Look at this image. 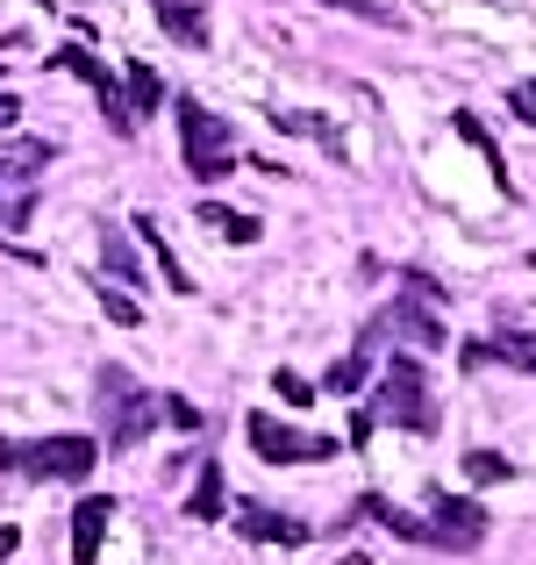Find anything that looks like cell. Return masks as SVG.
Instances as JSON below:
<instances>
[{
  "label": "cell",
  "instance_id": "obj_12",
  "mask_svg": "<svg viewBox=\"0 0 536 565\" xmlns=\"http://www.w3.org/2000/svg\"><path fill=\"white\" fill-rule=\"evenodd\" d=\"M51 143H43V137H0V180H14V186H22V180H36V172L43 166H51Z\"/></svg>",
  "mask_w": 536,
  "mask_h": 565
},
{
  "label": "cell",
  "instance_id": "obj_11",
  "mask_svg": "<svg viewBox=\"0 0 536 565\" xmlns=\"http://www.w3.org/2000/svg\"><path fill=\"white\" fill-rule=\"evenodd\" d=\"M379 344H386V316L372 322L365 337H357L351 359H336V365H330V394H357V386H365V373H372V359H379Z\"/></svg>",
  "mask_w": 536,
  "mask_h": 565
},
{
  "label": "cell",
  "instance_id": "obj_10",
  "mask_svg": "<svg viewBox=\"0 0 536 565\" xmlns=\"http://www.w3.org/2000/svg\"><path fill=\"white\" fill-rule=\"evenodd\" d=\"M108 515H115V501H108V494H86L79 509H72V565H94V558H100Z\"/></svg>",
  "mask_w": 536,
  "mask_h": 565
},
{
  "label": "cell",
  "instance_id": "obj_13",
  "mask_svg": "<svg viewBox=\"0 0 536 565\" xmlns=\"http://www.w3.org/2000/svg\"><path fill=\"white\" fill-rule=\"evenodd\" d=\"M186 515H193V523H222V515H229V494H222V458H201L193 494H186Z\"/></svg>",
  "mask_w": 536,
  "mask_h": 565
},
{
  "label": "cell",
  "instance_id": "obj_18",
  "mask_svg": "<svg viewBox=\"0 0 536 565\" xmlns=\"http://www.w3.org/2000/svg\"><path fill=\"white\" fill-rule=\"evenodd\" d=\"M458 137H465L472 151L486 158V172H494V186H501V193H515V180H508V166H501V151H494V137H486V129H480V115H458Z\"/></svg>",
  "mask_w": 536,
  "mask_h": 565
},
{
  "label": "cell",
  "instance_id": "obj_6",
  "mask_svg": "<svg viewBox=\"0 0 536 565\" xmlns=\"http://www.w3.org/2000/svg\"><path fill=\"white\" fill-rule=\"evenodd\" d=\"M94 466H100L94 437H43V444H29V458H22L29 480H65V487L94 480Z\"/></svg>",
  "mask_w": 536,
  "mask_h": 565
},
{
  "label": "cell",
  "instance_id": "obj_7",
  "mask_svg": "<svg viewBox=\"0 0 536 565\" xmlns=\"http://www.w3.org/2000/svg\"><path fill=\"white\" fill-rule=\"evenodd\" d=\"M480 537H486V509L472 494H437V501H429V544H443V552H472Z\"/></svg>",
  "mask_w": 536,
  "mask_h": 565
},
{
  "label": "cell",
  "instance_id": "obj_22",
  "mask_svg": "<svg viewBox=\"0 0 536 565\" xmlns=\"http://www.w3.org/2000/svg\"><path fill=\"white\" fill-rule=\"evenodd\" d=\"M100 308H108V316H115V322H122V330H137V322H143V308H137V294H129V287H115V279H108V287H100Z\"/></svg>",
  "mask_w": 536,
  "mask_h": 565
},
{
  "label": "cell",
  "instance_id": "obj_19",
  "mask_svg": "<svg viewBox=\"0 0 536 565\" xmlns=\"http://www.w3.org/2000/svg\"><path fill=\"white\" fill-rule=\"evenodd\" d=\"M129 108H137V115H158V108H165V79H158L151 65H129Z\"/></svg>",
  "mask_w": 536,
  "mask_h": 565
},
{
  "label": "cell",
  "instance_id": "obj_14",
  "mask_svg": "<svg viewBox=\"0 0 536 565\" xmlns=\"http://www.w3.org/2000/svg\"><path fill=\"white\" fill-rule=\"evenodd\" d=\"M100 258H108L115 287H143V258H137V244H129L122 230H100Z\"/></svg>",
  "mask_w": 536,
  "mask_h": 565
},
{
  "label": "cell",
  "instance_id": "obj_23",
  "mask_svg": "<svg viewBox=\"0 0 536 565\" xmlns=\"http://www.w3.org/2000/svg\"><path fill=\"white\" fill-rule=\"evenodd\" d=\"M465 472H472L480 487H501V480H515V466H508L501 451H472V458H465Z\"/></svg>",
  "mask_w": 536,
  "mask_h": 565
},
{
  "label": "cell",
  "instance_id": "obj_4",
  "mask_svg": "<svg viewBox=\"0 0 536 565\" xmlns=\"http://www.w3.org/2000/svg\"><path fill=\"white\" fill-rule=\"evenodd\" d=\"M244 437H250V451L272 458V466H315V458H336V437L293 429V423H279V415H265V408L244 415Z\"/></svg>",
  "mask_w": 536,
  "mask_h": 565
},
{
  "label": "cell",
  "instance_id": "obj_28",
  "mask_svg": "<svg viewBox=\"0 0 536 565\" xmlns=\"http://www.w3.org/2000/svg\"><path fill=\"white\" fill-rule=\"evenodd\" d=\"M22 458H29L22 444H8V437H0V480H8V472H22Z\"/></svg>",
  "mask_w": 536,
  "mask_h": 565
},
{
  "label": "cell",
  "instance_id": "obj_2",
  "mask_svg": "<svg viewBox=\"0 0 536 565\" xmlns=\"http://www.w3.org/2000/svg\"><path fill=\"white\" fill-rule=\"evenodd\" d=\"M372 415H379V423H400V429H415V437H429V429H437V401H429V380H422V365H415L408 351H400V359L379 373Z\"/></svg>",
  "mask_w": 536,
  "mask_h": 565
},
{
  "label": "cell",
  "instance_id": "obj_9",
  "mask_svg": "<svg viewBox=\"0 0 536 565\" xmlns=\"http://www.w3.org/2000/svg\"><path fill=\"white\" fill-rule=\"evenodd\" d=\"M236 530H244L250 544H308V537H315L308 523H293V515L265 509V501H236Z\"/></svg>",
  "mask_w": 536,
  "mask_h": 565
},
{
  "label": "cell",
  "instance_id": "obj_1",
  "mask_svg": "<svg viewBox=\"0 0 536 565\" xmlns=\"http://www.w3.org/2000/svg\"><path fill=\"white\" fill-rule=\"evenodd\" d=\"M179 158H186V180H201V186H215V180H229L236 172V129L222 122V115H207L193 94H179Z\"/></svg>",
  "mask_w": 536,
  "mask_h": 565
},
{
  "label": "cell",
  "instance_id": "obj_25",
  "mask_svg": "<svg viewBox=\"0 0 536 565\" xmlns=\"http://www.w3.org/2000/svg\"><path fill=\"white\" fill-rule=\"evenodd\" d=\"M272 386H279V401H293V408H308V401H315V386H308L301 373H293V365H279V373H272Z\"/></svg>",
  "mask_w": 536,
  "mask_h": 565
},
{
  "label": "cell",
  "instance_id": "obj_16",
  "mask_svg": "<svg viewBox=\"0 0 536 565\" xmlns=\"http://www.w3.org/2000/svg\"><path fill=\"white\" fill-rule=\"evenodd\" d=\"M201 222H207V230H215V236H229V244H258V215H244V207H222V201H201Z\"/></svg>",
  "mask_w": 536,
  "mask_h": 565
},
{
  "label": "cell",
  "instance_id": "obj_17",
  "mask_svg": "<svg viewBox=\"0 0 536 565\" xmlns=\"http://www.w3.org/2000/svg\"><path fill=\"white\" fill-rule=\"evenodd\" d=\"M158 22H165V36L193 43V51H201V43H207V14L193 8V0H165V8H158Z\"/></svg>",
  "mask_w": 536,
  "mask_h": 565
},
{
  "label": "cell",
  "instance_id": "obj_5",
  "mask_svg": "<svg viewBox=\"0 0 536 565\" xmlns=\"http://www.w3.org/2000/svg\"><path fill=\"white\" fill-rule=\"evenodd\" d=\"M43 65H51V72H72V79H86V86H94V94H100V115H108V129H115V137H129V129H137V108L122 100V79H115V72L100 65V57L86 51V43H57V51L43 57Z\"/></svg>",
  "mask_w": 536,
  "mask_h": 565
},
{
  "label": "cell",
  "instance_id": "obj_24",
  "mask_svg": "<svg viewBox=\"0 0 536 565\" xmlns=\"http://www.w3.org/2000/svg\"><path fill=\"white\" fill-rule=\"evenodd\" d=\"M279 129H293V137H322V143H336V129L322 122V115H301V108H287V115H272Z\"/></svg>",
  "mask_w": 536,
  "mask_h": 565
},
{
  "label": "cell",
  "instance_id": "obj_3",
  "mask_svg": "<svg viewBox=\"0 0 536 565\" xmlns=\"http://www.w3.org/2000/svg\"><path fill=\"white\" fill-rule=\"evenodd\" d=\"M100 415H108V444L122 451V444H143V437H151V423L165 408H151V394H143L122 365H100Z\"/></svg>",
  "mask_w": 536,
  "mask_h": 565
},
{
  "label": "cell",
  "instance_id": "obj_20",
  "mask_svg": "<svg viewBox=\"0 0 536 565\" xmlns=\"http://www.w3.org/2000/svg\"><path fill=\"white\" fill-rule=\"evenodd\" d=\"M486 351H494V359H508V365H523V373H536V337H523V330H501Z\"/></svg>",
  "mask_w": 536,
  "mask_h": 565
},
{
  "label": "cell",
  "instance_id": "obj_8",
  "mask_svg": "<svg viewBox=\"0 0 536 565\" xmlns=\"http://www.w3.org/2000/svg\"><path fill=\"white\" fill-rule=\"evenodd\" d=\"M386 330H400L415 351H443V344H451V337H443V322H437V301H422L415 287L400 294L394 308H386Z\"/></svg>",
  "mask_w": 536,
  "mask_h": 565
},
{
  "label": "cell",
  "instance_id": "obj_26",
  "mask_svg": "<svg viewBox=\"0 0 536 565\" xmlns=\"http://www.w3.org/2000/svg\"><path fill=\"white\" fill-rule=\"evenodd\" d=\"M165 423H172V429H201V408H193V401H179V394H172V401H165Z\"/></svg>",
  "mask_w": 536,
  "mask_h": 565
},
{
  "label": "cell",
  "instance_id": "obj_15",
  "mask_svg": "<svg viewBox=\"0 0 536 565\" xmlns=\"http://www.w3.org/2000/svg\"><path fill=\"white\" fill-rule=\"evenodd\" d=\"M137 236H143V250H151V258H158V273H165V287H172V294H193L186 265H179V250L165 244V236H158V222H151V215H137Z\"/></svg>",
  "mask_w": 536,
  "mask_h": 565
},
{
  "label": "cell",
  "instance_id": "obj_31",
  "mask_svg": "<svg viewBox=\"0 0 536 565\" xmlns=\"http://www.w3.org/2000/svg\"><path fill=\"white\" fill-rule=\"evenodd\" d=\"M529 265H536V258H529Z\"/></svg>",
  "mask_w": 536,
  "mask_h": 565
},
{
  "label": "cell",
  "instance_id": "obj_21",
  "mask_svg": "<svg viewBox=\"0 0 536 565\" xmlns=\"http://www.w3.org/2000/svg\"><path fill=\"white\" fill-rule=\"evenodd\" d=\"M315 8H336V14H357V22H379V29H400V14L386 0H315Z\"/></svg>",
  "mask_w": 536,
  "mask_h": 565
},
{
  "label": "cell",
  "instance_id": "obj_29",
  "mask_svg": "<svg viewBox=\"0 0 536 565\" xmlns=\"http://www.w3.org/2000/svg\"><path fill=\"white\" fill-rule=\"evenodd\" d=\"M14 544H22V530H14V523H0V565L14 558Z\"/></svg>",
  "mask_w": 536,
  "mask_h": 565
},
{
  "label": "cell",
  "instance_id": "obj_30",
  "mask_svg": "<svg viewBox=\"0 0 536 565\" xmlns=\"http://www.w3.org/2000/svg\"><path fill=\"white\" fill-rule=\"evenodd\" d=\"M0 129H14V94H8V100H0Z\"/></svg>",
  "mask_w": 536,
  "mask_h": 565
},
{
  "label": "cell",
  "instance_id": "obj_27",
  "mask_svg": "<svg viewBox=\"0 0 536 565\" xmlns=\"http://www.w3.org/2000/svg\"><path fill=\"white\" fill-rule=\"evenodd\" d=\"M508 108H515V115H523V122L536 129V94H529V86H515V94H508Z\"/></svg>",
  "mask_w": 536,
  "mask_h": 565
}]
</instances>
